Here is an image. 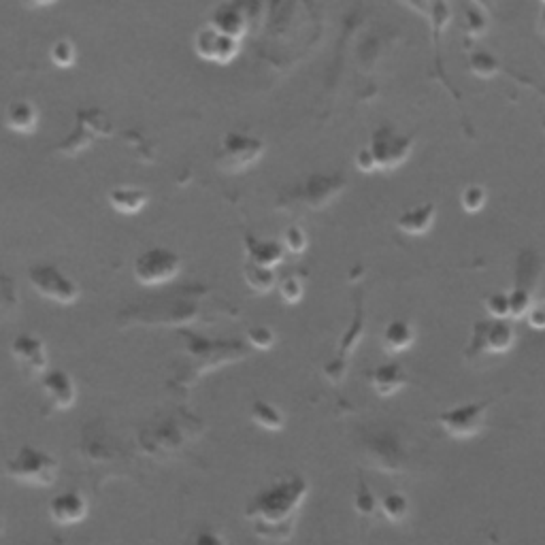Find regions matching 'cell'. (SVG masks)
I'll return each instance as SVG.
<instances>
[{"label": "cell", "mask_w": 545, "mask_h": 545, "mask_svg": "<svg viewBox=\"0 0 545 545\" xmlns=\"http://www.w3.org/2000/svg\"><path fill=\"white\" fill-rule=\"evenodd\" d=\"M284 245V250L294 254V256H301L305 254L307 245H309V239H307V233L303 230V226L299 224H292L288 226L284 233H282V241H279Z\"/></svg>", "instance_id": "cell-33"}, {"label": "cell", "mask_w": 545, "mask_h": 545, "mask_svg": "<svg viewBox=\"0 0 545 545\" xmlns=\"http://www.w3.org/2000/svg\"><path fill=\"white\" fill-rule=\"evenodd\" d=\"M369 384L377 396L388 399L409 384V375L401 362H384V365H377L369 371Z\"/></svg>", "instance_id": "cell-17"}, {"label": "cell", "mask_w": 545, "mask_h": 545, "mask_svg": "<svg viewBox=\"0 0 545 545\" xmlns=\"http://www.w3.org/2000/svg\"><path fill=\"white\" fill-rule=\"evenodd\" d=\"M362 337H365V309H362V301L358 299L354 320H352L350 328L345 330V335L341 337L339 354L324 367V375H326L328 382H333V384L343 382L345 373H348V356L356 350V345L360 343Z\"/></svg>", "instance_id": "cell-14"}, {"label": "cell", "mask_w": 545, "mask_h": 545, "mask_svg": "<svg viewBox=\"0 0 545 545\" xmlns=\"http://www.w3.org/2000/svg\"><path fill=\"white\" fill-rule=\"evenodd\" d=\"M526 322L535 330H545V299L533 301V305L526 311Z\"/></svg>", "instance_id": "cell-37"}, {"label": "cell", "mask_w": 545, "mask_h": 545, "mask_svg": "<svg viewBox=\"0 0 545 545\" xmlns=\"http://www.w3.org/2000/svg\"><path fill=\"white\" fill-rule=\"evenodd\" d=\"M245 339L256 350H271L275 345V333L267 324H252L245 330Z\"/></svg>", "instance_id": "cell-35"}, {"label": "cell", "mask_w": 545, "mask_h": 545, "mask_svg": "<svg viewBox=\"0 0 545 545\" xmlns=\"http://www.w3.org/2000/svg\"><path fill=\"white\" fill-rule=\"evenodd\" d=\"M354 509L362 518H373L379 511V499L375 497L365 480H358V488L354 494Z\"/></svg>", "instance_id": "cell-29"}, {"label": "cell", "mask_w": 545, "mask_h": 545, "mask_svg": "<svg viewBox=\"0 0 545 545\" xmlns=\"http://www.w3.org/2000/svg\"><path fill=\"white\" fill-rule=\"evenodd\" d=\"M354 164H356V169L362 171V173H375V164H373V160H371V156H369V152L365 150V147H362V150L356 154Z\"/></svg>", "instance_id": "cell-38"}, {"label": "cell", "mask_w": 545, "mask_h": 545, "mask_svg": "<svg viewBox=\"0 0 545 545\" xmlns=\"http://www.w3.org/2000/svg\"><path fill=\"white\" fill-rule=\"evenodd\" d=\"M437 220V205L422 203L416 207L405 209L399 218H396V228L407 237H422L435 226Z\"/></svg>", "instance_id": "cell-18"}, {"label": "cell", "mask_w": 545, "mask_h": 545, "mask_svg": "<svg viewBox=\"0 0 545 545\" xmlns=\"http://www.w3.org/2000/svg\"><path fill=\"white\" fill-rule=\"evenodd\" d=\"M467 62H469V71H471L473 75H477V77L488 79V77H492V75L503 73V75H511L514 79L522 81V84L533 86V81H531V79H524V77H520V75H516V73L507 71L505 66L499 62V58H497V56H492V54L488 52V49H482V47L471 49L469 56H467ZM533 88H535V86H533Z\"/></svg>", "instance_id": "cell-24"}, {"label": "cell", "mask_w": 545, "mask_h": 545, "mask_svg": "<svg viewBox=\"0 0 545 545\" xmlns=\"http://www.w3.org/2000/svg\"><path fill=\"white\" fill-rule=\"evenodd\" d=\"M309 488L307 477L294 473L279 477V480L254 492L243 509V518L250 524L254 537L271 545L290 541Z\"/></svg>", "instance_id": "cell-1"}, {"label": "cell", "mask_w": 545, "mask_h": 545, "mask_svg": "<svg viewBox=\"0 0 545 545\" xmlns=\"http://www.w3.org/2000/svg\"><path fill=\"white\" fill-rule=\"evenodd\" d=\"M243 279H245V284L258 294H269L277 286V277H275L273 269H264L252 262H247L243 267Z\"/></svg>", "instance_id": "cell-28"}, {"label": "cell", "mask_w": 545, "mask_h": 545, "mask_svg": "<svg viewBox=\"0 0 545 545\" xmlns=\"http://www.w3.org/2000/svg\"><path fill=\"white\" fill-rule=\"evenodd\" d=\"M28 284L41 299L62 307H71L79 301L81 288L56 264H32L28 269Z\"/></svg>", "instance_id": "cell-3"}, {"label": "cell", "mask_w": 545, "mask_h": 545, "mask_svg": "<svg viewBox=\"0 0 545 545\" xmlns=\"http://www.w3.org/2000/svg\"><path fill=\"white\" fill-rule=\"evenodd\" d=\"M245 254L250 258L252 264H258V267L264 269H275L277 264L284 262V245L277 241H262L254 239L252 235H245Z\"/></svg>", "instance_id": "cell-21"}, {"label": "cell", "mask_w": 545, "mask_h": 545, "mask_svg": "<svg viewBox=\"0 0 545 545\" xmlns=\"http://www.w3.org/2000/svg\"><path fill=\"white\" fill-rule=\"evenodd\" d=\"M345 179L339 175H313L303 186V201L311 209H322L345 190Z\"/></svg>", "instance_id": "cell-16"}, {"label": "cell", "mask_w": 545, "mask_h": 545, "mask_svg": "<svg viewBox=\"0 0 545 545\" xmlns=\"http://www.w3.org/2000/svg\"><path fill=\"white\" fill-rule=\"evenodd\" d=\"M3 533H5V518L0 516V537H3Z\"/></svg>", "instance_id": "cell-40"}, {"label": "cell", "mask_w": 545, "mask_h": 545, "mask_svg": "<svg viewBox=\"0 0 545 545\" xmlns=\"http://www.w3.org/2000/svg\"><path fill=\"white\" fill-rule=\"evenodd\" d=\"M245 7L243 5H220L213 11L209 26L216 28L222 35L241 41L247 35V18H245Z\"/></svg>", "instance_id": "cell-19"}, {"label": "cell", "mask_w": 545, "mask_h": 545, "mask_svg": "<svg viewBox=\"0 0 545 545\" xmlns=\"http://www.w3.org/2000/svg\"><path fill=\"white\" fill-rule=\"evenodd\" d=\"M60 460L45 448L24 443L15 450L3 467L7 480L28 488H49L58 482Z\"/></svg>", "instance_id": "cell-2"}, {"label": "cell", "mask_w": 545, "mask_h": 545, "mask_svg": "<svg viewBox=\"0 0 545 545\" xmlns=\"http://www.w3.org/2000/svg\"><path fill=\"white\" fill-rule=\"evenodd\" d=\"M184 545H228V541L218 528H198Z\"/></svg>", "instance_id": "cell-36"}, {"label": "cell", "mask_w": 545, "mask_h": 545, "mask_svg": "<svg viewBox=\"0 0 545 545\" xmlns=\"http://www.w3.org/2000/svg\"><path fill=\"white\" fill-rule=\"evenodd\" d=\"M416 137L414 135H399L392 126H379L365 150L369 152L375 171H394L405 164L414 152Z\"/></svg>", "instance_id": "cell-4"}, {"label": "cell", "mask_w": 545, "mask_h": 545, "mask_svg": "<svg viewBox=\"0 0 545 545\" xmlns=\"http://www.w3.org/2000/svg\"><path fill=\"white\" fill-rule=\"evenodd\" d=\"M45 403L52 411H69L77 403V382L73 375L64 369H47L39 379Z\"/></svg>", "instance_id": "cell-12"}, {"label": "cell", "mask_w": 545, "mask_h": 545, "mask_svg": "<svg viewBox=\"0 0 545 545\" xmlns=\"http://www.w3.org/2000/svg\"><path fill=\"white\" fill-rule=\"evenodd\" d=\"M484 309L490 320H509L511 318V303L509 292H490L484 296Z\"/></svg>", "instance_id": "cell-31"}, {"label": "cell", "mask_w": 545, "mask_h": 545, "mask_svg": "<svg viewBox=\"0 0 545 545\" xmlns=\"http://www.w3.org/2000/svg\"><path fill=\"white\" fill-rule=\"evenodd\" d=\"M5 124L18 135H32L39 128V109L30 101H13L5 111Z\"/></svg>", "instance_id": "cell-22"}, {"label": "cell", "mask_w": 545, "mask_h": 545, "mask_svg": "<svg viewBox=\"0 0 545 545\" xmlns=\"http://www.w3.org/2000/svg\"><path fill=\"white\" fill-rule=\"evenodd\" d=\"M264 150H267L264 141L250 135H241V132H228L218 150L216 167L224 173L247 171L264 156Z\"/></svg>", "instance_id": "cell-9"}, {"label": "cell", "mask_w": 545, "mask_h": 545, "mask_svg": "<svg viewBox=\"0 0 545 545\" xmlns=\"http://www.w3.org/2000/svg\"><path fill=\"white\" fill-rule=\"evenodd\" d=\"M490 405L492 399L462 403L452 409L441 411L435 422L441 431L448 433L452 439H471L484 431Z\"/></svg>", "instance_id": "cell-8"}, {"label": "cell", "mask_w": 545, "mask_h": 545, "mask_svg": "<svg viewBox=\"0 0 545 545\" xmlns=\"http://www.w3.org/2000/svg\"><path fill=\"white\" fill-rule=\"evenodd\" d=\"M250 420L254 426L262 428V431L269 433H279L286 428V414L277 405L264 401V399H256L250 405Z\"/></svg>", "instance_id": "cell-25"}, {"label": "cell", "mask_w": 545, "mask_h": 545, "mask_svg": "<svg viewBox=\"0 0 545 545\" xmlns=\"http://www.w3.org/2000/svg\"><path fill=\"white\" fill-rule=\"evenodd\" d=\"M107 201L111 209H115L118 213H124V216H135V213L143 211L147 203H150V194L137 186H118L107 194Z\"/></svg>", "instance_id": "cell-23"}, {"label": "cell", "mask_w": 545, "mask_h": 545, "mask_svg": "<svg viewBox=\"0 0 545 545\" xmlns=\"http://www.w3.org/2000/svg\"><path fill=\"white\" fill-rule=\"evenodd\" d=\"M241 41L230 39L216 28H211L209 24L203 26L201 30L194 35V52L198 58H203L205 62L213 64H228L230 60H235L239 54Z\"/></svg>", "instance_id": "cell-13"}, {"label": "cell", "mask_w": 545, "mask_h": 545, "mask_svg": "<svg viewBox=\"0 0 545 545\" xmlns=\"http://www.w3.org/2000/svg\"><path fill=\"white\" fill-rule=\"evenodd\" d=\"M516 345V328L509 320H480L471 328L465 358H482L486 354H507Z\"/></svg>", "instance_id": "cell-5"}, {"label": "cell", "mask_w": 545, "mask_h": 545, "mask_svg": "<svg viewBox=\"0 0 545 545\" xmlns=\"http://www.w3.org/2000/svg\"><path fill=\"white\" fill-rule=\"evenodd\" d=\"M90 514V499L79 488H69L47 503V516L56 526L81 524Z\"/></svg>", "instance_id": "cell-11"}, {"label": "cell", "mask_w": 545, "mask_h": 545, "mask_svg": "<svg viewBox=\"0 0 545 545\" xmlns=\"http://www.w3.org/2000/svg\"><path fill=\"white\" fill-rule=\"evenodd\" d=\"M379 511H382V516L388 522L399 524V522L407 520L409 511H411V503H409V499L405 497L403 492L392 490V492L384 494L382 499H379Z\"/></svg>", "instance_id": "cell-27"}, {"label": "cell", "mask_w": 545, "mask_h": 545, "mask_svg": "<svg viewBox=\"0 0 545 545\" xmlns=\"http://www.w3.org/2000/svg\"><path fill=\"white\" fill-rule=\"evenodd\" d=\"M49 58H52L58 69H73L77 62V47L69 39H58L49 49Z\"/></svg>", "instance_id": "cell-32"}, {"label": "cell", "mask_w": 545, "mask_h": 545, "mask_svg": "<svg viewBox=\"0 0 545 545\" xmlns=\"http://www.w3.org/2000/svg\"><path fill=\"white\" fill-rule=\"evenodd\" d=\"M414 343H416V328L409 320H392L382 330V348L390 356L407 352Z\"/></svg>", "instance_id": "cell-20"}, {"label": "cell", "mask_w": 545, "mask_h": 545, "mask_svg": "<svg viewBox=\"0 0 545 545\" xmlns=\"http://www.w3.org/2000/svg\"><path fill=\"white\" fill-rule=\"evenodd\" d=\"M184 269V260L169 247H152V250L141 252L132 264V275H135L141 286H162L169 284Z\"/></svg>", "instance_id": "cell-7"}, {"label": "cell", "mask_w": 545, "mask_h": 545, "mask_svg": "<svg viewBox=\"0 0 545 545\" xmlns=\"http://www.w3.org/2000/svg\"><path fill=\"white\" fill-rule=\"evenodd\" d=\"M409 9L414 11H424V15L428 18V24H431L433 30V43H435V73L437 77L443 81V86L448 88V92L456 98V101H462L460 94L454 90L452 81L445 75V64L441 60V35L445 26L450 24L452 20V9L448 3H426V5H407Z\"/></svg>", "instance_id": "cell-15"}, {"label": "cell", "mask_w": 545, "mask_h": 545, "mask_svg": "<svg viewBox=\"0 0 545 545\" xmlns=\"http://www.w3.org/2000/svg\"><path fill=\"white\" fill-rule=\"evenodd\" d=\"M458 201H460V207L465 209L469 216H473V213H480L486 207L488 192L480 184H469L460 190Z\"/></svg>", "instance_id": "cell-30"}, {"label": "cell", "mask_w": 545, "mask_h": 545, "mask_svg": "<svg viewBox=\"0 0 545 545\" xmlns=\"http://www.w3.org/2000/svg\"><path fill=\"white\" fill-rule=\"evenodd\" d=\"M9 354L15 367L26 379H41L47 371V345L41 337L32 333H20L9 345Z\"/></svg>", "instance_id": "cell-10"}, {"label": "cell", "mask_w": 545, "mask_h": 545, "mask_svg": "<svg viewBox=\"0 0 545 545\" xmlns=\"http://www.w3.org/2000/svg\"><path fill=\"white\" fill-rule=\"evenodd\" d=\"M537 30L545 37V3H541L537 11Z\"/></svg>", "instance_id": "cell-39"}, {"label": "cell", "mask_w": 545, "mask_h": 545, "mask_svg": "<svg viewBox=\"0 0 545 545\" xmlns=\"http://www.w3.org/2000/svg\"><path fill=\"white\" fill-rule=\"evenodd\" d=\"M277 290H279V296H282L286 305H296L303 299L305 282H303V277L292 273V275H286L282 282L277 284Z\"/></svg>", "instance_id": "cell-34"}, {"label": "cell", "mask_w": 545, "mask_h": 545, "mask_svg": "<svg viewBox=\"0 0 545 545\" xmlns=\"http://www.w3.org/2000/svg\"><path fill=\"white\" fill-rule=\"evenodd\" d=\"M543 271V260L533 250H520L514 264V288L509 292L511 318L520 320L533 305V296Z\"/></svg>", "instance_id": "cell-6"}, {"label": "cell", "mask_w": 545, "mask_h": 545, "mask_svg": "<svg viewBox=\"0 0 545 545\" xmlns=\"http://www.w3.org/2000/svg\"><path fill=\"white\" fill-rule=\"evenodd\" d=\"M462 30L473 41L482 39L490 30V13L488 7L482 3H469L465 7V15H462Z\"/></svg>", "instance_id": "cell-26"}]
</instances>
